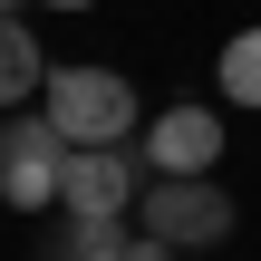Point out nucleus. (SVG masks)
Masks as SVG:
<instances>
[{
  "mask_svg": "<svg viewBox=\"0 0 261 261\" xmlns=\"http://www.w3.org/2000/svg\"><path fill=\"white\" fill-rule=\"evenodd\" d=\"M39 97H48L39 116L58 126V145H126V126H136V87L116 68H48Z\"/></svg>",
  "mask_w": 261,
  "mask_h": 261,
  "instance_id": "nucleus-1",
  "label": "nucleus"
},
{
  "mask_svg": "<svg viewBox=\"0 0 261 261\" xmlns=\"http://www.w3.org/2000/svg\"><path fill=\"white\" fill-rule=\"evenodd\" d=\"M126 194H136V155H126V145H68V155H58V203H68V213L116 223Z\"/></svg>",
  "mask_w": 261,
  "mask_h": 261,
  "instance_id": "nucleus-3",
  "label": "nucleus"
},
{
  "mask_svg": "<svg viewBox=\"0 0 261 261\" xmlns=\"http://www.w3.org/2000/svg\"><path fill=\"white\" fill-rule=\"evenodd\" d=\"M145 165H155V174H213V165H223V116L194 107V97L165 107L155 136H145Z\"/></svg>",
  "mask_w": 261,
  "mask_h": 261,
  "instance_id": "nucleus-4",
  "label": "nucleus"
},
{
  "mask_svg": "<svg viewBox=\"0 0 261 261\" xmlns=\"http://www.w3.org/2000/svg\"><path fill=\"white\" fill-rule=\"evenodd\" d=\"M0 203H10V213L58 203V165H10V174H0Z\"/></svg>",
  "mask_w": 261,
  "mask_h": 261,
  "instance_id": "nucleus-8",
  "label": "nucleus"
},
{
  "mask_svg": "<svg viewBox=\"0 0 261 261\" xmlns=\"http://www.w3.org/2000/svg\"><path fill=\"white\" fill-rule=\"evenodd\" d=\"M223 97L232 107H261V29H232L223 39Z\"/></svg>",
  "mask_w": 261,
  "mask_h": 261,
  "instance_id": "nucleus-7",
  "label": "nucleus"
},
{
  "mask_svg": "<svg viewBox=\"0 0 261 261\" xmlns=\"http://www.w3.org/2000/svg\"><path fill=\"white\" fill-rule=\"evenodd\" d=\"M48 87V68H39V39L0 10V107H19V97H39Z\"/></svg>",
  "mask_w": 261,
  "mask_h": 261,
  "instance_id": "nucleus-5",
  "label": "nucleus"
},
{
  "mask_svg": "<svg viewBox=\"0 0 261 261\" xmlns=\"http://www.w3.org/2000/svg\"><path fill=\"white\" fill-rule=\"evenodd\" d=\"M0 10H10V19H19V0H0Z\"/></svg>",
  "mask_w": 261,
  "mask_h": 261,
  "instance_id": "nucleus-12",
  "label": "nucleus"
},
{
  "mask_svg": "<svg viewBox=\"0 0 261 261\" xmlns=\"http://www.w3.org/2000/svg\"><path fill=\"white\" fill-rule=\"evenodd\" d=\"M126 261H184V252H174V242H155V232H136V242H126Z\"/></svg>",
  "mask_w": 261,
  "mask_h": 261,
  "instance_id": "nucleus-9",
  "label": "nucleus"
},
{
  "mask_svg": "<svg viewBox=\"0 0 261 261\" xmlns=\"http://www.w3.org/2000/svg\"><path fill=\"white\" fill-rule=\"evenodd\" d=\"M145 232L174 242V252H203V242L232 232V194H223L213 174H155V184H145Z\"/></svg>",
  "mask_w": 261,
  "mask_h": 261,
  "instance_id": "nucleus-2",
  "label": "nucleus"
},
{
  "mask_svg": "<svg viewBox=\"0 0 261 261\" xmlns=\"http://www.w3.org/2000/svg\"><path fill=\"white\" fill-rule=\"evenodd\" d=\"M87 261H126V242H116V252H87Z\"/></svg>",
  "mask_w": 261,
  "mask_h": 261,
  "instance_id": "nucleus-11",
  "label": "nucleus"
},
{
  "mask_svg": "<svg viewBox=\"0 0 261 261\" xmlns=\"http://www.w3.org/2000/svg\"><path fill=\"white\" fill-rule=\"evenodd\" d=\"M58 155H68V145H58L48 116H10V126H0V174H10V165H58Z\"/></svg>",
  "mask_w": 261,
  "mask_h": 261,
  "instance_id": "nucleus-6",
  "label": "nucleus"
},
{
  "mask_svg": "<svg viewBox=\"0 0 261 261\" xmlns=\"http://www.w3.org/2000/svg\"><path fill=\"white\" fill-rule=\"evenodd\" d=\"M48 10H97V0H48Z\"/></svg>",
  "mask_w": 261,
  "mask_h": 261,
  "instance_id": "nucleus-10",
  "label": "nucleus"
}]
</instances>
